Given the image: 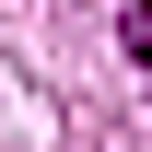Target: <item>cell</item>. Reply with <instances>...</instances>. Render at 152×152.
Masks as SVG:
<instances>
[{
	"label": "cell",
	"mask_w": 152,
	"mask_h": 152,
	"mask_svg": "<svg viewBox=\"0 0 152 152\" xmlns=\"http://www.w3.org/2000/svg\"><path fill=\"white\" fill-rule=\"evenodd\" d=\"M129 47H140V58H152V0H129Z\"/></svg>",
	"instance_id": "cell-1"
}]
</instances>
